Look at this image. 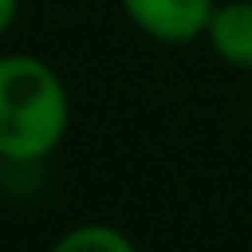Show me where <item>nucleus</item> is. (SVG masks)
I'll return each mask as SVG.
<instances>
[{"label":"nucleus","mask_w":252,"mask_h":252,"mask_svg":"<svg viewBox=\"0 0 252 252\" xmlns=\"http://www.w3.org/2000/svg\"><path fill=\"white\" fill-rule=\"evenodd\" d=\"M71 130V94L59 71L28 51L0 55V161L39 165Z\"/></svg>","instance_id":"nucleus-1"},{"label":"nucleus","mask_w":252,"mask_h":252,"mask_svg":"<svg viewBox=\"0 0 252 252\" xmlns=\"http://www.w3.org/2000/svg\"><path fill=\"white\" fill-rule=\"evenodd\" d=\"M205 39L224 67L252 71V0H217Z\"/></svg>","instance_id":"nucleus-3"},{"label":"nucleus","mask_w":252,"mask_h":252,"mask_svg":"<svg viewBox=\"0 0 252 252\" xmlns=\"http://www.w3.org/2000/svg\"><path fill=\"white\" fill-rule=\"evenodd\" d=\"M47 252H142V248L106 220H83V224L67 228Z\"/></svg>","instance_id":"nucleus-4"},{"label":"nucleus","mask_w":252,"mask_h":252,"mask_svg":"<svg viewBox=\"0 0 252 252\" xmlns=\"http://www.w3.org/2000/svg\"><path fill=\"white\" fill-rule=\"evenodd\" d=\"M126 20L154 43L185 47L205 39L217 0H118Z\"/></svg>","instance_id":"nucleus-2"},{"label":"nucleus","mask_w":252,"mask_h":252,"mask_svg":"<svg viewBox=\"0 0 252 252\" xmlns=\"http://www.w3.org/2000/svg\"><path fill=\"white\" fill-rule=\"evenodd\" d=\"M16 16H20V0H0V39L12 32Z\"/></svg>","instance_id":"nucleus-5"}]
</instances>
